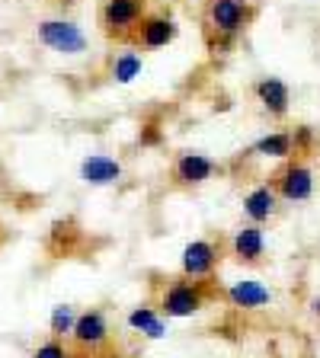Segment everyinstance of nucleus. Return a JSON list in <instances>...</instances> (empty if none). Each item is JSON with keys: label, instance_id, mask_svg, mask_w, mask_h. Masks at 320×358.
I'll list each match as a JSON object with an SVG mask.
<instances>
[{"label": "nucleus", "instance_id": "nucleus-1", "mask_svg": "<svg viewBox=\"0 0 320 358\" xmlns=\"http://www.w3.org/2000/svg\"><path fill=\"white\" fill-rule=\"evenodd\" d=\"M260 16L253 0H205L202 3V36L211 58H228L237 38Z\"/></svg>", "mask_w": 320, "mask_h": 358}, {"label": "nucleus", "instance_id": "nucleus-2", "mask_svg": "<svg viewBox=\"0 0 320 358\" xmlns=\"http://www.w3.org/2000/svg\"><path fill=\"white\" fill-rule=\"evenodd\" d=\"M221 298L218 291V278H167L164 288L157 291V310L164 313L167 320H189L195 313H202L211 301Z\"/></svg>", "mask_w": 320, "mask_h": 358}, {"label": "nucleus", "instance_id": "nucleus-3", "mask_svg": "<svg viewBox=\"0 0 320 358\" xmlns=\"http://www.w3.org/2000/svg\"><path fill=\"white\" fill-rule=\"evenodd\" d=\"M151 0H99V32H103L109 42L119 45H132L138 36V26L148 16Z\"/></svg>", "mask_w": 320, "mask_h": 358}, {"label": "nucleus", "instance_id": "nucleus-4", "mask_svg": "<svg viewBox=\"0 0 320 358\" xmlns=\"http://www.w3.org/2000/svg\"><path fill=\"white\" fill-rule=\"evenodd\" d=\"M269 182H272L276 195L285 205H305V201H311L314 192H317V173H314V166L307 164L305 157L285 160V164L269 176Z\"/></svg>", "mask_w": 320, "mask_h": 358}, {"label": "nucleus", "instance_id": "nucleus-5", "mask_svg": "<svg viewBox=\"0 0 320 358\" xmlns=\"http://www.w3.org/2000/svg\"><path fill=\"white\" fill-rule=\"evenodd\" d=\"M36 38L42 48H48V52H55V55H64V58H77V55H83L90 48L87 32H83L74 20H64V16L39 20Z\"/></svg>", "mask_w": 320, "mask_h": 358}, {"label": "nucleus", "instance_id": "nucleus-6", "mask_svg": "<svg viewBox=\"0 0 320 358\" xmlns=\"http://www.w3.org/2000/svg\"><path fill=\"white\" fill-rule=\"evenodd\" d=\"M224 256H228V246L224 240L215 237H195L183 246L179 253V275L186 278H215L218 268H221Z\"/></svg>", "mask_w": 320, "mask_h": 358}, {"label": "nucleus", "instance_id": "nucleus-7", "mask_svg": "<svg viewBox=\"0 0 320 358\" xmlns=\"http://www.w3.org/2000/svg\"><path fill=\"white\" fill-rule=\"evenodd\" d=\"M224 166L215 157L202 154V150H179L170 164V182L176 189H199L205 182H211L215 176H221Z\"/></svg>", "mask_w": 320, "mask_h": 358}, {"label": "nucleus", "instance_id": "nucleus-8", "mask_svg": "<svg viewBox=\"0 0 320 358\" xmlns=\"http://www.w3.org/2000/svg\"><path fill=\"white\" fill-rule=\"evenodd\" d=\"M228 256H231V262H237V266L244 268H260L266 266L269 259V243H266V231H263L260 224H240L237 231L228 237Z\"/></svg>", "mask_w": 320, "mask_h": 358}, {"label": "nucleus", "instance_id": "nucleus-9", "mask_svg": "<svg viewBox=\"0 0 320 358\" xmlns=\"http://www.w3.org/2000/svg\"><path fill=\"white\" fill-rule=\"evenodd\" d=\"M109 339H112V323L103 307H87V310L77 313L74 333H71V343H74L77 352L99 355L109 345Z\"/></svg>", "mask_w": 320, "mask_h": 358}, {"label": "nucleus", "instance_id": "nucleus-10", "mask_svg": "<svg viewBox=\"0 0 320 358\" xmlns=\"http://www.w3.org/2000/svg\"><path fill=\"white\" fill-rule=\"evenodd\" d=\"M176 36H179L176 16H173L167 7H157V10H148V16L141 20L138 36H134L132 45L141 48V52H160V48L176 42Z\"/></svg>", "mask_w": 320, "mask_h": 358}, {"label": "nucleus", "instance_id": "nucleus-11", "mask_svg": "<svg viewBox=\"0 0 320 358\" xmlns=\"http://www.w3.org/2000/svg\"><path fill=\"white\" fill-rule=\"evenodd\" d=\"M221 298L231 307H237V310L253 313L272 304V288L266 282H260V278H240V282H231L221 291Z\"/></svg>", "mask_w": 320, "mask_h": 358}, {"label": "nucleus", "instance_id": "nucleus-12", "mask_svg": "<svg viewBox=\"0 0 320 358\" xmlns=\"http://www.w3.org/2000/svg\"><path fill=\"white\" fill-rule=\"evenodd\" d=\"M253 99L260 103V109L269 119H285L291 112V87L282 77H260L253 80Z\"/></svg>", "mask_w": 320, "mask_h": 358}, {"label": "nucleus", "instance_id": "nucleus-13", "mask_svg": "<svg viewBox=\"0 0 320 358\" xmlns=\"http://www.w3.org/2000/svg\"><path fill=\"white\" fill-rule=\"evenodd\" d=\"M279 195L276 189H272V182H256L253 189H246L244 199H240V211H244V217L250 224H260V227H266L272 217L279 215Z\"/></svg>", "mask_w": 320, "mask_h": 358}, {"label": "nucleus", "instance_id": "nucleus-14", "mask_svg": "<svg viewBox=\"0 0 320 358\" xmlns=\"http://www.w3.org/2000/svg\"><path fill=\"white\" fill-rule=\"evenodd\" d=\"M122 176H125V166L122 160L109 154H87L81 160V182L93 189H106V186H119Z\"/></svg>", "mask_w": 320, "mask_h": 358}, {"label": "nucleus", "instance_id": "nucleus-15", "mask_svg": "<svg viewBox=\"0 0 320 358\" xmlns=\"http://www.w3.org/2000/svg\"><path fill=\"white\" fill-rule=\"evenodd\" d=\"M125 327L132 333L144 336V339H164L170 333V320H167L164 313L157 310V304L144 301V304H134L132 310L125 313Z\"/></svg>", "mask_w": 320, "mask_h": 358}, {"label": "nucleus", "instance_id": "nucleus-16", "mask_svg": "<svg viewBox=\"0 0 320 358\" xmlns=\"http://www.w3.org/2000/svg\"><path fill=\"white\" fill-rule=\"evenodd\" d=\"M141 74H144V58L134 52V48H122V52H116L109 58V64H106V77H109L112 83H119V87L134 83Z\"/></svg>", "mask_w": 320, "mask_h": 358}, {"label": "nucleus", "instance_id": "nucleus-17", "mask_svg": "<svg viewBox=\"0 0 320 358\" xmlns=\"http://www.w3.org/2000/svg\"><path fill=\"white\" fill-rule=\"evenodd\" d=\"M250 154L266 157V160H291L295 157V144H291V131H269L263 138H256Z\"/></svg>", "mask_w": 320, "mask_h": 358}, {"label": "nucleus", "instance_id": "nucleus-18", "mask_svg": "<svg viewBox=\"0 0 320 358\" xmlns=\"http://www.w3.org/2000/svg\"><path fill=\"white\" fill-rule=\"evenodd\" d=\"M81 243V227H77L74 217H61V221L52 224V231H48V250L58 256H67L74 253V246Z\"/></svg>", "mask_w": 320, "mask_h": 358}, {"label": "nucleus", "instance_id": "nucleus-19", "mask_svg": "<svg viewBox=\"0 0 320 358\" xmlns=\"http://www.w3.org/2000/svg\"><path fill=\"white\" fill-rule=\"evenodd\" d=\"M77 307L74 304H58L52 307V317H48V329H52L55 339H71L74 333V323H77Z\"/></svg>", "mask_w": 320, "mask_h": 358}, {"label": "nucleus", "instance_id": "nucleus-20", "mask_svg": "<svg viewBox=\"0 0 320 358\" xmlns=\"http://www.w3.org/2000/svg\"><path fill=\"white\" fill-rule=\"evenodd\" d=\"M291 144H295V157H307L317 150V131L311 125H295L291 128Z\"/></svg>", "mask_w": 320, "mask_h": 358}, {"label": "nucleus", "instance_id": "nucleus-21", "mask_svg": "<svg viewBox=\"0 0 320 358\" xmlns=\"http://www.w3.org/2000/svg\"><path fill=\"white\" fill-rule=\"evenodd\" d=\"M32 358H77V355H74V349H71L64 339L48 336L45 343H39L36 349H32Z\"/></svg>", "mask_w": 320, "mask_h": 358}, {"label": "nucleus", "instance_id": "nucleus-22", "mask_svg": "<svg viewBox=\"0 0 320 358\" xmlns=\"http://www.w3.org/2000/svg\"><path fill=\"white\" fill-rule=\"evenodd\" d=\"M138 144H141V148H160V144H164V125H160V119H157V115H151V119L141 122Z\"/></svg>", "mask_w": 320, "mask_h": 358}, {"label": "nucleus", "instance_id": "nucleus-23", "mask_svg": "<svg viewBox=\"0 0 320 358\" xmlns=\"http://www.w3.org/2000/svg\"><path fill=\"white\" fill-rule=\"evenodd\" d=\"M307 310H311V317H317V320H320V291L314 294L311 301H307Z\"/></svg>", "mask_w": 320, "mask_h": 358}]
</instances>
